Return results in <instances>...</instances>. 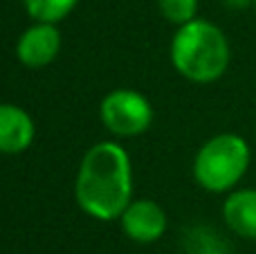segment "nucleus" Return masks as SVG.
Segmentation results:
<instances>
[{
    "mask_svg": "<svg viewBox=\"0 0 256 254\" xmlns=\"http://www.w3.org/2000/svg\"><path fill=\"white\" fill-rule=\"evenodd\" d=\"M74 196L92 218H120L132 200V169L124 146L117 142L94 144L79 164Z\"/></svg>",
    "mask_w": 256,
    "mask_h": 254,
    "instance_id": "1",
    "label": "nucleus"
},
{
    "mask_svg": "<svg viewBox=\"0 0 256 254\" xmlns=\"http://www.w3.org/2000/svg\"><path fill=\"white\" fill-rule=\"evenodd\" d=\"M232 50L225 32L202 18L178 27L171 40V63L194 84H214L230 68Z\"/></svg>",
    "mask_w": 256,
    "mask_h": 254,
    "instance_id": "2",
    "label": "nucleus"
},
{
    "mask_svg": "<svg viewBox=\"0 0 256 254\" xmlns=\"http://www.w3.org/2000/svg\"><path fill=\"white\" fill-rule=\"evenodd\" d=\"M250 144L236 133H220L198 148L194 160V178L212 194L232 192L250 169Z\"/></svg>",
    "mask_w": 256,
    "mask_h": 254,
    "instance_id": "3",
    "label": "nucleus"
},
{
    "mask_svg": "<svg viewBox=\"0 0 256 254\" xmlns=\"http://www.w3.org/2000/svg\"><path fill=\"white\" fill-rule=\"evenodd\" d=\"M99 117L112 135L135 138L142 135L153 122V108L142 92L130 88H120L102 99Z\"/></svg>",
    "mask_w": 256,
    "mask_h": 254,
    "instance_id": "4",
    "label": "nucleus"
},
{
    "mask_svg": "<svg viewBox=\"0 0 256 254\" xmlns=\"http://www.w3.org/2000/svg\"><path fill=\"white\" fill-rule=\"evenodd\" d=\"M61 52V32L56 22H38L30 25L16 43V56L25 68L38 70L54 61Z\"/></svg>",
    "mask_w": 256,
    "mask_h": 254,
    "instance_id": "5",
    "label": "nucleus"
},
{
    "mask_svg": "<svg viewBox=\"0 0 256 254\" xmlns=\"http://www.w3.org/2000/svg\"><path fill=\"white\" fill-rule=\"evenodd\" d=\"M120 218L124 234L135 243H153L166 232V214L148 198L130 200Z\"/></svg>",
    "mask_w": 256,
    "mask_h": 254,
    "instance_id": "6",
    "label": "nucleus"
},
{
    "mask_svg": "<svg viewBox=\"0 0 256 254\" xmlns=\"http://www.w3.org/2000/svg\"><path fill=\"white\" fill-rule=\"evenodd\" d=\"M34 120L25 108L16 104H0V153L16 156L34 142Z\"/></svg>",
    "mask_w": 256,
    "mask_h": 254,
    "instance_id": "7",
    "label": "nucleus"
},
{
    "mask_svg": "<svg viewBox=\"0 0 256 254\" xmlns=\"http://www.w3.org/2000/svg\"><path fill=\"white\" fill-rule=\"evenodd\" d=\"M222 218L234 234L256 241V189H236L222 202Z\"/></svg>",
    "mask_w": 256,
    "mask_h": 254,
    "instance_id": "8",
    "label": "nucleus"
},
{
    "mask_svg": "<svg viewBox=\"0 0 256 254\" xmlns=\"http://www.w3.org/2000/svg\"><path fill=\"white\" fill-rule=\"evenodd\" d=\"M79 0H22L25 12L38 22H58L76 7Z\"/></svg>",
    "mask_w": 256,
    "mask_h": 254,
    "instance_id": "9",
    "label": "nucleus"
},
{
    "mask_svg": "<svg viewBox=\"0 0 256 254\" xmlns=\"http://www.w3.org/2000/svg\"><path fill=\"white\" fill-rule=\"evenodd\" d=\"M158 7L168 22L180 27L196 18V14H198V0H158Z\"/></svg>",
    "mask_w": 256,
    "mask_h": 254,
    "instance_id": "10",
    "label": "nucleus"
},
{
    "mask_svg": "<svg viewBox=\"0 0 256 254\" xmlns=\"http://www.w3.org/2000/svg\"><path fill=\"white\" fill-rule=\"evenodd\" d=\"M230 9H248L254 4V0H222Z\"/></svg>",
    "mask_w": 256,
    "mask_h": 254,
    "instance_id": "11",
    "label": "nucleus"
},
{
    "mask_svg": "<svg viewBox=\"0 0 256 254\" xmlns=\"http://www.w3.org/2000/svg\"><path fill=\"white\" fill-rule=\"evenodd\" d=\"M214 254H225V252H214Z\"/></svg>",
    "mask_w": 256,
    "mask_h": 254,
    "instance_id": "12",
    "label": "nucleus"
},
{
    "mask_svg": "<svg viewBox=\"0 0 256 254\" xmlns=\"http://www.w3.org/2000/svg\"><path fill=\"white\" fill-rule=\"evenodd\" d=\"M254 7H256V0H254Z\"/></svg>",
    "mask_w": 256,
    "mask_h": 254,
    "instance_id": "13",
    "label": "nucleus"
}]
</instances>
